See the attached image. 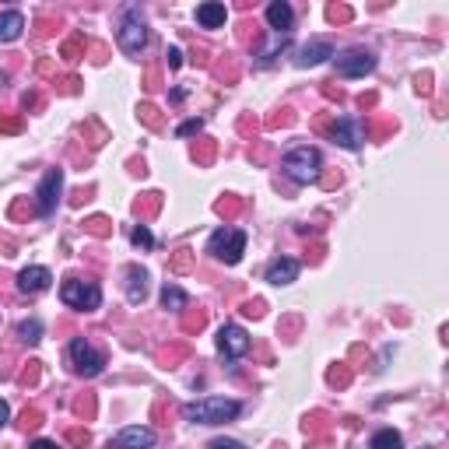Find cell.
<instances>
[{"mask_svg":"<svg viewBox=\"0 0 449 449\" xmlns=\"http://www.w3.org/2000/svg\"><path fill=\"white\" fill-rule=\"evenodd\" d=\"M239 414H243V404L229 397H204V400L183 404V418L197 425H224V421H236Z\"/></svg>","mask_w":449,"mask_h":449,"instance_id":"6da1fadb","label":"cell"},{"mask_svg":"<svg viewBox=\"0 0 449 449\" xmlns=\"http://www.w3.org/2000/svg\"><path fill=\"white\" fill-rule=\"evenodd\" d=\"M281 168H285L288 179L306 186V183H316L323 176V155L316 148H309V144H299V148H292L285 158H281Z\"/></svg>","mask_w":449,"mask_h":449,"instance_id":"7a4b0ae2","label":"cell"},{"mask_svg":"<svg viewBox=\"0 0 449 449\" xmlns=\"http://www.w3.org/2000/svg\"><path fill=\"white\" fill-rule=\"evenodd\" d=\"M207 253L214 256V260H221L224 267H236L239 260H243V253H246V232L243 229H218L211 239H207Z\"/></svg>","mask_w":449,"mask_h":449,"instance_id":"3957f363","label":"cell"},{"mask_svg":"<svg viewBox=\"0 0 449 449\" xmlns=\"http://www.w3.org/2000/svg\"><path fill=\"white\" fill-rule=\"evenodd\" d=\"M60 299L67 309L74 312H95L102 306V288L95 281H81V277H67L64 288H60Z\"/></svg>","mask_w":449,"mask_h":449,"instance_id":"277c9868","label":"cell"},{"mask_svg":"<svg viewBox=\"0 0 449 449\" xmlns=\"http://www.w3.org/2000/svg\"><path fill=\"white\" fill-rule=\"evenodd\" d=\"M116 42H120V49H123L127 56H141V53L148 49V25H144V18H141L137 8H127V11H123V21H120V28H116Z\"/></svg>","mask_w":449,"mask_h":449,"instance_id":"5b68a950","label":"cell"},{"mask_svg":"<svg viewBox=\"0 0 449 449\" xmlns=\"http://www.w3.org/2000/svg\"><path fill=\"white\" fill-rule=\"evenodd\" d=\"M67 358H71L74 372H78V376H85V379H95V376L105 369V355H102V351H95V348L85 341V337H74V341H71Z\"/></svg>","mask_w":449,"mask_h":449,"instance_id":"8992f818","label":"cell"},{"mask_svg":"<svg viewBox=\"0 0 449 449\" xmlns=\"http://www.w3.org/2000/svg\"><path fill=\"white\" fill-rule=\"evenodd\" d=\"M326 137L333 144L348 148V151H358L362 141L369 137V127H362V120H355V116H337V112H333V123L326 127Z\"/></svg>","mask_w":449,"mask_h":449,"instance_id":"52a82bcc","label":"cell"},{"mask_svg":"<svg viewBox=\"0 0 449 449\" xmlns=\"http://www.w3.org/2000/svg\"><path fill=\"white\" fill-rule=\"evenodd\" d=\"M249 351V333L239 326V323H224L221 330H218V355L224 358V362H236V358H243Z\"/></svg>","mask_w":449,"mask_h":449,"instance_id":"ba28073f","label":"cell"},{"mask_svg":"<svg viewBox=\"0 0 449 449\" xmlns=\"http://www.w3.org/2000/svg\"><path fill=\"white\" fill-rule=\"evenodd\" d=\"M60 190H64V168H49L39 183V190H35V211L53 214L56 204H60Z\"/></svg>","mask_w":449,"mask_h":449,"instance_id":"9c48e42d","label":"cell"},{"mask_svg":"<svg viewBox=\"0 0 449 449\" xmlns=\"http://www.w3.org/2000/svg\"><path fill=\"white\" fill-rule=\"evenodd\" d=\"M333 67L341 78H365L372 67H376V53L369 49H348L341 56H333Z\"/></svg>","mask_w":449,"mask_h":449,"instance_id":"30bf717a","label":"cell"},{"mask_svg":"<svg viewBox=\"0 0 449 449\" xmlns=\"http://www.w3.org/2000/svg\"><path fill=\"white\" fill-rule=\"evenodd\" d=\"M116 446V449H151L155 446V432L148 425H127L116 439L109 442V449Z\"/></svg>","mask_w":449,"mask_h":449,"instance_id":"8fae6325","label":"cell"},{"mask_svg":"<svg viewBox=\"0 0 449 449\" xmlns=\"http://www.w3.org/2000/svg\"><path fill=\"white\" fill-rule=\"evenodd\" d=\"M53 285V274L46 270V267H25L21 274H18V292L21 295H39V292H46Z\"/></svg>","mask_w":449,"mask_h":449,"instance_id":"7c38bea8","label":"cell"},{"mask_svg":"<svg viewBox=\"0 0 449 449\" xmlns=\"http://www.w3.org/2000/svg\"><path fill=\"white\" fill-rule=\"evenodd\" d=\"M292 21H295V11H292L288 0H274V4H267V25H270L274 35H288Z\"/></svg>","mask_w":449,"mask_h":449,"instance_id":"4fadbf2b","label":"cell"},{"mask_svg":"<svg viewBox=\"0 0 449 449\" xmlns=\"http://www.w3.org/2000/svg\"><path fill=\"white\" fill-rule=\"evenodd\" d=\"M299 270H302V263L295 260V256H277L270 267H267V281L270 285H292V281L299 277Z\"/></svg>","mask_w":449,"mask_h":449,"instance_id":"5bb4252c","label":"cell"},{"mask_svg":"<svg viewBox=\"0 0 449 449\" xmlns=\"http://www.w3.org/2000/svg\"><path fill=\"white\" fill-rule=\"evenodd\" d=\"M326 56H337V53H333V42H326V39H312L309 46L299 49L295 64H299V67H316V64L326 60Z\"/></svg>","mask_w":449,"mask_h":449,"instance_id":"9a60e30c","label":"cell"},{"mask_svg":"<svg viewBox=\"0 0 449 449\" xmlns=\"http://www.w3.org/2000/svg\"><path fill=\"white\" fill-rule=\"evenodd\" d=\"M144 299H148V270L137 267V263H130L127 267V302L141 306Z\"/></svg>","mask_w":449,"mask_h":449,"instance_id":"2e32d148","label":"cell"},{"mask_svg":"<svg viewBox=\"0 0 449 449\" xmlns=\"http://www.w3.org/2000/svg\"><path fill=\"white\" fill-rule=\"evenodd\" d=\"M224 21H229V8L218 4V0H207V4L197 8V25L200 28H224Z\"/></svg>","mask_w":449,"mask_h":449,"instance_id":"e0dca14e","label":"cell"},{"mask_svg":"<svg viewBox=\"0 0 449 449\" xmlns=\"http://www.w3.org/2000/svg\"><path fill=\"white\" fill-rule=\"evenodd\" d=\"M25 28V15L21 11H0V42H15Z\"/></svg>","mask_w":449,"mask_h":449,"instance_id":"ac0fdd59","label":"cell"},{"mask_svg":"<svg viewBox=\"0 0 449 449\" xmlns=\"http://www.w3.org/2000/svg\"><path fill=\"white\" fill-rule=\"evenodd\" d=\"M158 211H161V193H158V190H151V193H144V197L134 200V214L141 218V224H144L148 218H155Z\"/></svg>","mask_w":449,"mask_h":449,"instance_id":"d6986e66","label":"cell"},{"mask_svg":"<svg viewBox=\"0 0 449 449\" xmlns=\"http://www.w3.org/2000/svg\"><path fill=\"white\" fill-rule=\"evenodd\" d=\"M161 306L173 309V312H183V309L190 306V295H186L179 285H165V288H161Z\"/></svg>","mask_w":449,"mask_h":449,"instance_id":"ffe728a7","label":"cell"},{"mask_svg":"<svg viewBox=\"0 0 449 449\" xmlns=\"http://www.w3.org/2000/svg\"><path fill=\"white\" fill-rule=\"evenodd\" d=\"M369 449H404V439H400L397 428H379L369 439Z\"/></svg>","mask_w":449,"mask_h":449,"instance_id":"44dd1931","label":"cell"},{"mask_svg":"<svg viewBox=\"0 0 449 449\" xmlns=\"http://www.w3.org/2000/svg\"><path fill=\"white\" fill-rule=\"evenodd\" d=\"M85 49H88V39H85L81 32H74V35L60 46V56H64L67 64H74V60H81V56H85Z\"/></svg>","mask_w":449,"mask_h":449,"instance_id":"7402d4cb","label":"cell"},{"mask_svg":"<svg viewBox=\"0 0 449 449\" xmlns=\"http://www.w3.org/2000/svg\"><path fill=\"white\" fill-rule=\"evenodd\" d=\"M18 337H21L25 344H39V341H42V323H39L35 316H32V319H21V323H18Z\"/></svg>","mask_w":449,"mask_h":449,"instance_id":"603a6c76","label":"cell"},{"mask_svg":"<svg viewBox=\"0 0 449 449\" xmlns=\"http://www.w3.org/2000/svg\"><path fill=\"white\" fill-rule=\"evenodd\" d=\"M204 323H207V312H204V309H190V306L183 309V330H186V333H200Z\"/></svg>","mask_w":449,"mask_h":449,"instance_id":"cb8c5ba5","label":"cell"},{"mask_svg":"<svg viewBox=\"0 0 449 449\" xmlns=\"http://www.w3.org/2000/svg\"><path fill=\"white\" fill-rule=\"evenodd\" d=\"M85 232H88V236H95V239H109V236H112V224H109V218L95 214V218H88V221H85Z\"/></svg>","mask_w":449,"mask_h":449,"instance_id":"d4e9b609","label":"cell"},{"mask_svg":"<svg viewBox=\"0 0 449 449\" xmlns=\"http://www.w3.org/2000/svg\"><path fill=\"white\" fill-rule=\"evenodd\" d=\"M168 270L173 274H186V270H193V249H176L173 253V260H168Z\"/></svg>","mask_w":449,"mask_h":449,"instance_id":"484cf974","label":"cell"},{"mask_svg":"<svg viewBox=\"0 0 449 449\" xmlns=\"http://www.w3.org/2000/svg\"><path fill=\"white\" fill-rule=\"evenodd\" d=\"M137 120H141L144 127H151V130H158V127L165 123V116L158 112V105H151V102H144V105L137 109Z\"/></svg>","mask_w":449,"mask_h":449,"instance_id":"4316f807","label":"cell"},{"mask_svg":"<svg viewBox=\"0 0 449 449\" xmlns=\"http://www.w3.org/2000/svg\"><path fill=\"white\" fill-rule=\"evenodd\" d=\"M214 211H218L221 218H236V214L243 211V200H239V197H232V193H224V197L214 204Z\"/></svg>","mask_w":449,"mask_h":449,"instance_id":"83f0119b","label":"cell"},{"mask_svg":"<svg viewBox=\"0 0 449 449\" xmlns=\"http://www.w3.org/2000/svg\"><path fill=\"white\" fill-rule=\"evenodd\" d=\"M326 382H330V386H348V382H351V365H348V362H337V365L326 372Z\"/></svg>","mask_w":449,"mask_h":449,"instance_id":"f1b7e54d","label":"cell"},{"mask_svg":"<svg viewBox=\"0 0 449 449\" xmlns=\"http://www.w3.org/2000/svg\"><path fill=\"white\" fill-rule=\"evenodd\" d=\"M42 418H46V414H42L39 407H25V411H21V418H18V428H21V432H32V428H39V425H42Z\"/></svg>","mask_w":449,"mask_h":449,"instance_id":"f546056e","label":"cell"},{"mask_svg":"<svg viewBox=\"0 0 449 449\" xmlns=\"http://www.w3.org/2000/svg\"><path fill=\"white\" fill-rule=\"evenodd\" d=\"M39 376H42V362H28V365L18 372V382H21V386H35Z\"/></svg>","mask_w":449,"mask_h":449,"instance_id":"4dcf8cb0","label":"cell"},{"mask_svg":"<svg viewBox=\"0 0 449 449\" xmlns=\"http://www.w3.org/2000/svg\"><path fill=\"white\" fill-rule=\"evenodd\" d=\"M193 158H197L200 165H211V158H214V141H197V144H193Z\"/></svg>","mask_w":449,"mask_h":449,"instance_id":"1f68e13d","label":"cell"},{"mask_svg":"<svg viewBox=\"0 0 449 449\" xmlns=\"http://www.w3.org/2000/svg\"><path fill=\"white\" fill-rule=\"evenodd\" d=\"M130 239H134V246H144V249H151V246H155V236H151L148 224H137V229L130 232Z\"/></svg>","mask_w":449,"mask_h":449,"instance_id":"d6a6232c","label":"cell"},{"mask_svg":"<svg viewBox=\"0 0 449 449\" xmlns=\"http://www.w3.org/2000/svg\"><path fill=\"white\" fill-rule=\"evenodd\" d=\"M326 18H330L333 25L351 21V8H344V4H330V8H326Z\"/></svg>","mask_w":449,"mask_h":449,"instance_id":"836d02e7","label":"cell"},{"mask_svg":"<svg viewBox=\"0 0 449 449\" xmlns=\"http://www.w3.org/2000/svg\"><path fill=\"white\" fill-rule=\"evenodd\" d=\"M74 414H78V418H91V414H95V397H91V393L74 400Z\"/></svg>","mask_w":449,"mask_h":449,"instance_id":"e575fe53","label":"cell"},{"mask_svg":"<svg viewBox=\"0 0 449 449\" xmlns=\"http://www.w3.org/2000/svg\"><path fill=\"white\" fill-rule=\"evenodd\" d=\"M165 365H173V362H179V358H186V344H176V348H165L161 355H158Z\"/></svg>","mask_w":449,"mask_h":449,"instance_id":"d590c367","label":"cell"},{"mask_svg":"<svg viewBox=\"0 0 449 449\" xmlns=\"http://www.w3.org/2000/svg\"><path fill=\"white\" fill-rule=\"evenodd\" d=\"M200 130H204V120H186V123L176 127V137H193V134H200Z\"/></svg>","mask_w":449,"mask_h":449,"instance_id":"8d00e7d4","label":"cell"},{"mask_svg":"<svg viewBox=\"0 0 449 449\" xmlns=\"http://www.w3.org/2000/svg\"><path fill=\"white\" fill-rule=\"evenodd\" d=\"M239 312H243V316L260 319V316H263V302H260V299H249V302H243V306H239Z\"/></svg>","mask_w":449,"mask_h":449,"instance_id":"74e56055","label":"cell"},{"mask_svg":"<svg viewBox=\"0 0 449 449\" xmlns=\"http://www.w3.org/2000/svg\"><path fill=\"white\" fill-rule=\"evenodd\" d=\"M295 123V116H292V109H281L277 116H270L267 120V127H292Z\"/></svg>","mask_w":449,"mask_h":449,"instance_id":"f35d334b","label":"cell"},{"mask_svg":"<svg viewBox=\"0 0 449 449\" xmlns=\"http://www.w3.org/2000/svg\"><path fill=\"white\" fill-rule=\"evenodd\" d=\"M165 64L173 67V71H179V67H183V49H179V46H173V49H165Z\"/></svg>","mask_w":449,"mask_h":449,"instance_id":"ab89813d","label":"cell"},{"mask_svg":"<svg viewBox=\"0 0 449 449\" xmlns=\"http://www.w3.org/2000/svg\"><path fill=\"white\" fill-rule=\"evenodd\" d=\"M67 442H71V446H88L91 435H88V428H71V432H67Z\"/></svg>","mask_w":449,"mask_h":449,"instance_id":"60d3db41","label":"cell"},{"mask_svg":"<svg viewBox=\"0 0 449 449\" xmlns=\"http://www.w3.org/2000/svg\"><path fill=\"white\" fill-rule=\"evenodd\" d=\"M18 130H21V120H11L0 112V134H18Z\"/></svg>","mask_w":449,"mask_h":449,"instance_id":"b9f144b4","label":"cell"},{"mask_svg":"<svg viewBox=\"0 0 449 449\" xmlns=\"http://www.w3.org/2000/svg\"><path fill=\"white\" fill-rule=\"evenodd\" d=\"M207 449H246L243 442H236V439H214Z\"/></svg>","mask_w":449,"mask_h":449,"instance_id":"7bdbcfd3","label":"cell"},{"mask_svg":"<svg viewBox=\"0 0 449 449\" xmlns=\"http://www.w3.org/2000/svg\"><path fill=\"white\" fill-rule=\"evenodd\" d=\"M0 249H4V256H15V249H18V243L8 236V232H0Z\"/></svg>","mask_w":449,"mask_h":449,"instance_id":"ee69618b","label":"cell"},{"mask_svg":"<svg viewBox=\"0 0 449 449\" xmlns=\"http://www.w3.org/2000/svg\"><path fill=\"white\" fill-rule=\"evenodd\" d=\"M25 214H32V211H28V204H25V200H18V204L11 207V218H25Z\"/></svg>","mask_w":449,"mask_h":449,"instance_id":"f6af8a7d","label":"cell"},{"mask_svg":"<svg viewBox=\"0 0 449 449\" xmlns=\"http://www.w3.org/2000/svg\"><path fill=\"white\" fill-rule=\"evenodd\" d=\"M28 449H60V446H56V442H49V439H35Z\"/></svg>","mask_w":449,"mask_h":449,"instance_id":"bcb514c9","label":"cell"},{"mask_svg":"<svg viewBox=\"0 0 449 449\" xmlns=\"http://www.w3.org/2000/svg\"><path fill=\"white\" fill-rule=\"evenodd\" d=\"M64 95H74L78 91V78H64V88H60Z\"/></svg>","mask_w":449,"mask_h":449,"instance_id":"7dc6e473","label":"cell"},{"mask_svg":"<svg viewBox=\"0 0 449 449\" xmlns=\"http://www.w3.org/2000/svg\"><path fill=\"white\" fill-rule=\"evenodd\" d=\"M8 418H11V407H8V400H0V425H8Z\"/></svg>","mask_w":449,"mask_h":449,"instance_id":"c3c4849f","label":"cell"},{"mask_svg":"<svg viewBox=\"0 0 449 449\" xmlns=\"http://www.w3.org/2000/svg\"><path fill=\"white\" fill-rule=\"evenodd\" d=\"M358 105H362V109H372V105H376V95H372V91H369V95H362V98H358Z\"/></svg>","mask_w":449,"mask_h":449,"instance_id":"681fc988","label":"cell"},{"mask_svg":"<svg viewBox=\"0 0 449 449\" xmlns=\"http://www.w3.org/2000/svg\"><path fill=\"white\" fill-rule=\"evenodd\" d=\"M35 105H39V95L28 91V95H25V109H35Z\"/></svg>","mask_w":449,"mask_h":449,"instance_id":"f907efd6","label":"cell"}]
</instances>
